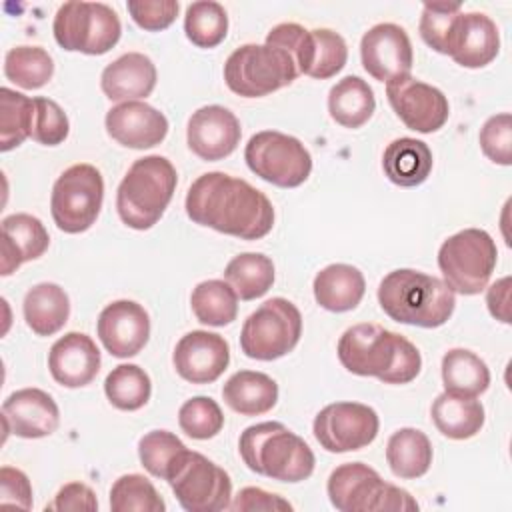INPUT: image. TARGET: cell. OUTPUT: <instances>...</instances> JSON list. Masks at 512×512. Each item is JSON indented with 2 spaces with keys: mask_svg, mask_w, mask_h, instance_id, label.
I'll list each match as a JSON object with an SVG mask.
<instances>
[{
  "mask_svg": "<svg viewBox=\"0 0 512 512\" xmlns=\"http://www.w3.org/2000/svg\"><path fill=\"white\" fill-rule=\"evenodd\" d=\"M194 224L240 240H260L274 226V206L264 192L224 172L198 176L184 200Z\"/></svg>",
  "mask_w": 512,
  "mask_h": 512,
  "instance_id": "obj_1",
  "label": "cell"
},
{
  "mask_svg": "<svg viewBox=\"0 0 512 512\" xmlns=\"http://www.w3.org/2000/svg\"><path fill=\"white\" fill-rule=\"evenodd\" d=\"M340 364L356 376H374L384 384H408L422 368L418 348L380 324H354L338 340Z\"/></svg>",
  "mask_w": 512,
  "mask_h": 512,
  "instance_id": "obj_2",
  "label": "cell"
},
{
  "mask_svg": "<svg viewBox=\"0 0 512 512\" xmlns=\"http://www.w3.org/2000/svg\"><path fill=\"white\" fill-rule=\"evenodd\" d=\"M378 302L394 322L420 328L446 324L456 308V296L444 280L412 268L388 272L378 286Z\"/></svg>",
  "mask_w": 512,
  "mask_h": 512,
  "instance_id": "obj_3",
  "label": "cell"
},
{
  "mask_svg": "<svg viewBox=\"0 0 512 512\" xmlns=\"http://www.w3.org/2000/svg\"><path fill=\"white\" fill-rule=\"evenodd\" d=\"M238 450L248 470L278 482H302L316 464L312 448L282 422L248 426L240 434Z\"/></svg>",
  "mask_w": 512,
  "mask_h": 512,
  "instance_id": "obj_4",
  "label": "cell"
},
{
  "mask_svg": "<svg viewBox=\"0 0 512 512\" xmlns=\"http://www.w3.org/2000/svg\"><path fill=\"white\" fill-rule=\"evenodd\" d=\"M176 184L178 174L168 158L150 154L134 160L116 190L120 220L134 230L152 228L164 216Z\"/></svg>",
  "mask_w": 512,
  "mask_h": 512,
  "instance_id": "obj_5",
  "label": "cell"
},
{
  "mask_svg": "<svg viewBox=\"0 0 512 512\" xmlns=\"http://www.w3.org/2000/svg\"><path fill=\"white\" fill-rule=\"evenodd\" d=\"M330 504L340 512H414L418 502L400 486L384 482L364 462L336 466L326 484Z\"/></svg>",
  "mask_w": 512,
  "mask_h": 512,
  "instance_id": "obj_6",
  "label": "cell"
},
{
  "mask_svg": "<svg viewBox=\"0 0 512 512\" xmlns=\"http://www.w3.org/2000/svg\"><path fill=\"white\" fill-rule=\"evenodd\" d=\"M496 260V242L480 228H464L448 236L438 250L444 284L462 296L480 294L488 286Z\"/></svg>",
  "mask_w": 512,
  "mask_h": 512,
  "instance_id": "obj_7",
  "label": "cell"
},
{
  "mask_svg": "<svg viewBox=\"0 0 512 512\" xmlns=\"http://www.w3.org/2000/svg\"><path fill=\"white\" fill-rule=\"evenodd\" d=\"M298 76L292 58L268 44H242L224 62L226 86L244 98H262Z\"/></svg>",
  "mask_w": 512,
  "mask_h": 512,
  "instance_id": "obj_8",
  "label": "cell"
},
{
  "mask_svg": "<svg viewBox=\"0 0 512 512\" xmlns=\"http://www.w3.org/2000/svg\"><path fill=\"white\" fill-rule=\"evenodd\" d=\"M52 32L60 48L100 56L118 44L122 24L108 4L66 2L56 10Z\"/></svg>",
  "mask_w": 512,
  "mask_h": 512,
  "instance_id": "obj_9",
  "label": "cell"
},
{
  "mask_svg": "<svg viewBox=\"0 0 512 512\" xmlns=\"http://www.w3.org/2000/svg\"><path fill=\"white\" fill-rule=\"evenodd\" d=\"M166 482L180 506L188 512H218L230 508L232 480L228 472L200 452L182 450Z\"/></svg>",
  "mask_w": 512,
  "mask_h": 512,
  "instance_id": "obj_10",
  "label": "cell"
},
{
  "mask_svg": "<svg viewBox=\"0 0 512 512\" xmlns=\"http://www.w3.org/2000/svg\"><path fill=\"white\" fill-rule=\"evenodd\" d=\"M302 336V314L286 298H270L242 324L240 348L252 360H278L292 352Z\"/></svg>",
  "mask_w": 512,
  "mask_h": 512,
  "instance_id": "obj_11",
  "label": "cell"
},
{
  "mask_svg": "<svg viewBox=\"0 0 512 512\" xmlns=\"http://www.w3.org/2000/svg\"><path fill=\"white\" fill-rule=\"evenodd\" d=\"M104 202V178L92 164L80 162L66 168L54 182L50 212L58 230L86 232L98 218Z\"/></svg>",
  "mask_w": 512,
  "mask_h": 512,
  "instance_id": "obj_12",
  "label": "cell"
},
{
  "mask_svg": "<svg viewBox=\"0 0 512 512\" xmlns=\"http://www.w3.org/2000/svg\"><path fill=\"white\" fill-rule=\"evenodd\" d=\"M244 160L256 176L278 188H296L312 172L308 148L298 138L278 130L256 132L244 148Z\"/></svg>",
  "mask_w": 512,
  "mask_h": 512,
  "instance_id": "obj_13",
  "label": "cell"
},
{
  "mask_svg": "<svg viewBox=\"0 0 512 512\" xmlns=\"http://www.w3.org/2000/svg\"><path fill=\"white\" fill-rule=\"evenodd\" d=\"M380 420L372 406L362 402H334L324 406L312 424L316 442L332 454L362 450L378 436Z\"/></svg>",
  "mask_w": 512,
  "mask_h": 512,
  "instance_id": "obj_14",
  "label": "cell"
},
{
  "mask_svg": "<svg viewBox=\"0 0 512 512\" xmlns=\"http://www.w3.org/2000/svg\"><path fill=\"white\" fill-rule=\"evenodd\" d=\"M386 98L404 126L420 134L440 130L450 116V104L444 92L412 76L388 82Z\"/></svg>",
  "mask_w": 512,
  "mask_h": 512,
  "instance_id": "obj_15",
  "label": "cell"
},
{
  "mask_svg": "<svg viewBox=\"0 0 512 512\" xmlns=\"http://www.w3.org/2000/svg\"><path fill=\"white\" fill-rule=\"evenodd\" d=\"M360 60L374 80L388 84L410 76L414 64L412 42L402 26L392 22L376 24L360 40Z\"/></svg>",
  "mask_w": 512,
  "mask_h": 512,
  "instance_id": "obj_16",
  "label": "cell"
},
{
  "mask_svg": "<svg viewBox=\"0 0 512 512\" xmlns=\"http://www.w3.org/2000/svg\"><path fill=\"white\" fill-rule=\"evenodd\" d=\"M172 364L178 376L192 384L216 382L230 364V346L224 336L208 330L184 334L174 352Z\"/></svg>",
  "mask_w": 512,
  "mask_h": 512,
  "instance_id": "obj_17",
  "label": "cell"
},
{
  "mask_svg": "<svg viewBox=\"0 0 512 512\" xmlns=\"http://www.w3.org/2000/svg\"><path fill=\"white\" fill-rule=\"evenodd\" d=\"M240 136L242 128L238 118L224 106H202L188 118V148L206 162H216L230 156L238 148Z\"/></svg>",
  "mask_w": 512,
  "mask_h": 512,
  "instance_id": "obj_18",
  "label": "cell"
},
{
  "mask_svg": "<svg viewBox=\"0 0 512 512\" xmlns=\"http://www.w3.org/2000/svg\"><path fill=\"white\" fill-rule=\"evenodd\" d=\"M96 332L112 356L130 358L148 344L150 316L134 300H114L100 312Z\"/></svg>",
  "mask_w": 512,
  "mask_h": 512,
  "instance_id": "obj_19",
  "label": "cell"
},
{
  "mask_svg": "<svg viewBox=\"0 0 512 512\" xmlns=\"http://www.w3.org/2000/svg\"><path fill=\"white\" fill-rule=\"evenodd\" d=\"M104 124L112 140L134 150L158 146L168 134V118L140 100L112 106L106 112Z\"/></svg>",
  "mask_w": 512,
  "mask_h": 512,
  "instance_id": "obj_20",
  "label": "cell"
},
{
  "mask_svg": "<svg viewBox=\"0 0 512 512\" xmlns=\"http://www.w3.org/2000/svg\"><path fill=\"white\" fill-rule=\"evenodd\" d=\"M2 422L6 434L20 438H44L56 432L60 410L54 398L40 388H22L12 392L2 404Z\"/></svg>",
  "mask_w": 512,
  "mask_h": 512,
  "instance_id": "obj_21",
  "label": "cell"
},
{
  "mask_svg": "<svg viewBox=\"0 0 512 512\" xmlns=\"http://www.w3.org/2000/svg\"><path fill=\"white\" fill-rule=\"evenodd\" d=\"M100 350L84 332H68L48 352V370L64 388L88 386L100 372Z\"/></svg>",
  "mask_w": 512,
  "mask_h": 512,
  "instance_id": "obj_22",
  "label": "cell"
},
{
  "mask_svg": "<svg viewBox=\"0 0 512 512\" xmlns=\"http://www.w3.org/2000/svg\"><path fill=\"white\" fill-rule=\"evenodd\" d=\"M500 50V34L496 22L482 12H462L452 40L448 56L464 68L488 66Z\"/></svg>",
  "mask_w": 512,
  "mask_h": 512,
  "instance_id": "obj_23",
  "label": "cell"
},
{
  "mask_svg": "<svg viewBox=\"0 0 512 512\" xmlns=\"http://www.w3.org/2000/svg\"><path fill=\"white\" fill-rule=\"evenodd\" d=\"M156 66L142 52H126L110 62L100 76V88L112 102L148 98L156 88Z\"/></svg>",
  "mask_w": 512,
  "mask_h": 512,
  "instance_id": "obj_24",
  "label": "cell"
},
{
  "mask_svg": "<svg viewBox=\"0 0 512 512\" xmlns=\"http://www.w3.org/2000/svg\"><path fill=\"white\" fill-rule=\"evenodd\" d=\"M50 244L44 224L26 212L10 214L2 220V266L0 274L10 276L24 262L40 258Z\"/></svg>",
  "mask_w": 512,
  "mask_h": 512,
  "instance_id": "obj_25",
  "label": "cell"
},
{
  "mask_svg": "<svg viewBox=\"0 0 512 512\" xmlns=\"http://www.w3.org/2000/svg\"><path fill=\"white\" fill-rule=\"evenodd\" d=\"M316 302L328 312L354 310L366 292L364 274L352 264H330L312 282Z\"/></svg>",
  "mask_w": 512,
  "mask_h": 512,
  "instance_id": "obj_26",
  "label": "cell"
},
{
  "mask_svg": "<svg viewBox=\"0 0 512 512\" xmlns=\"http://www.w3.org/2000/svg\"><path fill=\"white\" fill-rule=\"evenodd\" d=\"M432 150L418 138H396L382 154L386 178L402 188L420 186L432 172Z\"/></svg>",
  "mask_w": 512,
  "mask_h": 512,
  "instance_id": "obj_27",
  "label": "cell"
},
{
  "mask_svg": "<svg viewBox=\"0 0 512 512\" xmlns=\"http://www.w3.org/2000/svg\"><path fill=\"white\" fill-rule=\"evenodd\" d=\"M222 398L242 416H260L276 406L278 384L264 372L240 370L222 386Z\"/></svg>",
  "mask_w": 512,
  "mask_h": 512,
  "instance_id": "obj_28",
  "label": "cell"
},
{
  "mask_svg": "<svg viewBox=\"0 0 512 512\" xmlns=\"http://www.w3.org/2000/svg\"><path fill=\"white\" fill-rule=\"evenodd\" d=\"M22 312L34 334L52 336L68 322L70 298L62 286L54 282H40L26 292Z\"/></svg>",
  "mask_w": 512,
  "mask_h": 512,
  "instance_id": "obj_29",
  "label": "cell"
},
{
  "mask_svg": "<svg viewBox=\"0 0 512 512\" xmlns=\"http://www.w3.org/2000/svg\"><path fill=\"white\" fill-rule=\"evenodd\" d=\"M430 416L438 432L450 440H468L476 436L486 420L480 400L450 392H442L434 398Z\"/></svg>",
  "mask_w": 512,
  "mask_h": 512,
  "instance_id": "obj_30",
  "label": "cell"
},
{
  "mask_svg": "<svg viewBox=\"0 0 512 512\" xmlns=\"http://www.w3.org/2000/svg\"><path fill=\"white\" fill-rule=\"evenodd\" d=\"M376 110L372 88L360 76H344L328 92L330 118L344 128L364 126Z\"/></svg>",
  "mask_w": 512,
  "mask_h": 512,
  "instance_id": "obj_31",
  "label": "cell"
},
{
  "mask_svg": "<svg viewBox=\"0 0 512 512\" xmlns=\"http://www.w3.org/2000/svg\"><path fill=\"white\" fill-rule=\"evenodd\" d=\"M432 442L418 428L396 430L386 444V462L394 476L414 480L424 476L432 466Z\"/></svg>",
  "mask_w": 512,
  "mask_h": 512,
  "instance_id": "obj_32",
  "label": "cell"
},
{
  "mask_svg": "<svg viewBox=\"0 0 512 512\" xmlns=\"http://www.w3.org/2000/svg\"><path fill=\"white\" fill-rule=\"evenodd\" d=\"M444 392L476 398L490 386V370L486 362L466 348H452L442 356Z\"/></svg>",
  "mask_w": 512,
  "mask_h": 512,
  "instance_id": "obj_33",
  "label": "cell"
},
{
  "mask_svg": "<svg viewBox=\"0 0 512 512\" xmlns=\"http://www.w3.org/2000/svg\"><path fill=\"white\" fill-rule=\"evenodd\" d=\"M224 280L240 300H256L274 284V262L260 252H242L226 264Z\"/></svg>",
  "mask_w": 512,
  "mask_h": 512,
  "instance_id": "obj_34",
  "label": "cell"
},
{
  "mask_svg": "<svg viewBox=\"0 0 512 512\" xmlns=\"http://www.w3.org/2000/svg\"><path fill=\"white\" fill-rule=\"evenodd\" d=\"M190 306L200 324L220 328L236 320L238 294L226 280H204L192 290Z\"/></svg>",
  "mask_w": 512,
  "mask_h": 512,
  "instance_id": "obj_35",
  "label": "cell"
},
{
  "mask_svg": "<svg viewBox=\"0 0 512 512\" xmlns=\"http://www.w3.org/2000/svg\"><path fill=\"white\" fill-rule=\"evenodd\" d=\"M54 74L52 56L40 46H14L4 56V76L24 90H38Z\"/></svg>",
  "mask_w": 512,
  "mask_h": 512,
  "instance_id": "obj_36",
  "label": "cell"
},
{
  "mask_svg": "<svg viewBox=\"0 0 512 512\" xmlns=\"http://www.w3.org/2000/svg\"><path fill=\"white\" fill-rule=\"evenodd\" d=\"M104 394L114 408L134 412L150 400L152 382L144 368L136 364H120L108 372L104 380Z\"/></svg>",
  "mask_w": 512,
  "mask_h": 512,
  "instance_id": "obj_37",
  "label": "cell"
},
{
  "mask_svg": "<svg viewBox=\"0 0 512 512\" xmlns=\"http://www.w3.org/2000/svg\"><path fill=\"white\" fill-rule=\"evenodd\" d=\"M34 98L12 88H0V150L8 152L30 138Z\"/></svg>",
  "mask_w": 512,
  "mask_h": 512,
  "instance_id": "obj_38",
  "label": "cell"
},
{
  "mask_svg": "<svg viewBox=\"0 0 512 512\" xmlns=\"http://www.w3.org/2000/svg\"><path fill=\"white\" fill-rule=\"evenodd\" d=\"M186 38L198 48H216L228 34V14L214 0L192 2L184 16Z\"/></svg>",
  "mask_w": 512,
  "mask_h": 512,
  "instance_id": "obj_39",
  "label": "cell"
},
{
  "mask_svg": "<svg viewBox=\"0 0 512 512\" xmlns=\"http://www.w3.org/2000/svg\"><path fill=\"white\" fill-rule=\"evenodd\" d=\"M112 512H164L166 504L142 474H124L110 488Z\"/></svg>",
  "mask_w": 512,
  "mask_h": 512,
  "instance_id": "obj_40",
  "label": "cell"
},
{
  "mask_svg": "<svg viewBox=\"0 0 512 512\" xmlns=\"http://www.w3.org/2000/svg\"><path fill=\"white\" fill-rule=\"evenodd\" d=\"M462 14L460 2H426L420 16V36L436 52L446 54L450 50V40L456 28V22Z\"/></svg>",
  "mask_w": 512,
  "mask_h": 512,
  "instance_id": "obj_41",
  "label": "cell"
},
{
  "mask_svg": "<svg viewBox=\"0 0 512 512\" xmlns=\"http://www.w3.org/2000/svg\"><path fill=\"white\" fill-rule=\"evenodd\" d=\"M186 450V444L170 430H150L138 442L140 464L156 478L166 480L178 454Z\"/></svg>",
  "mask_w": 512,
  "mask_h": 512,
  "instance_id": "obj_42",
  "label": "cell"
},
{
  "mask_svg": "<svg viewBox=\"0 0 512 512\" xmlns=\"http://www.w3.org/2000/svg\"><path fill=\"white\" fill-rule=\"evenodd\" d=\"M180 430L194 440L214 438L224 428V414L210 396H194L178 410Z\"/></svg>",
  "mask_w": 512,
  "mask_h": 512,
  "instance_id": "obj_43",
  "label": "cell"
},
{
  "mask_svg": "<svg viewBox=\"0 0 512 512\" xmlns=\"http://www.w3.org/2000/svg\"><path fill=\"white\" fill-rule=\"evenodd\" d=\"M264 44L284 50L292 58L298 74H306L308 76L312 60H314V36H312V30H308V28H304L300 24H294V22H282V24L274 26L266 34V42Z\"/></svg>",
  "mask_w": 512,
  "mask_h": 512,
  "instance_id": "obj_44",
  "label": "cell"
},
{
  "mask_svg": "<svg viewBox=\"0 0 512 512\" xmlns=\"http://www.w3.org/2000/svg\"><path fill=\"white\" fill-rule=\"evenodd\" d=\"M312 36H314V60L308 76L316 80H326L336 76L346 66V60H348L346 40L330 28H314Z\"/></svg>",
  "mask_w": 512,
  "mask_h": 512,
  "instance_id": "obj_45",
  "label": "cell"
},
{
  "mask_svg": "<svg viewBox=\"0 0 512 512\" xmlns=\"http://www.w3.org/2000/svg\"><path fill=\"white\" fill-rule=\"evenodd\" d=\"M70 122L66 112L50 98H34V120L30 138L42 146H58L68 138Z\"/></svg>",
  "mask_w": 512,
  "mask_h": 512,
  "instance_id": "obj_46",
  "label": "cell"
},
{
  "mask_svg": "<svg viewBox=\"0 0 512 512\" xmlns=\"http://www.w3.org/2000/svg\"><path fill=\"white\" fill-rule=\"evenodd\" d=\"M480 148L488 160L500 166L512 164V116L500 112L490 116L480 128Z\"/></svg>",
  "mask_w": 512,
  "mask_h": 512,
  "instance_id": "obj_47",
  "label": "cell"
},
{
  "mask_svg": "<svg viewBox=\"0 0 512 512\" xmlns=\"http://www.w3.org/2000/svg\"><path fill=\"white\" fill-rule=\"evenodd\" d=\"M126 8L142 30L160 32L176 20L180 4L176 0H128Z\"/></svg>",
  "mask_w": 512,
  "mask_h": 512,
  "instance_id": "obj_48",
  "label": "cell"
},
{
  "mask_svg": "<svg viewBox=\"0 0 512 512\" xmlns=\"http://www.w3.org/2000/svg\"><path fill=\"white\" fill-rule=\"evenodd\" d=\"M0 504L18 506L24 510L32 508V484L22 470L12 466L0 468Z\"/></svg>",
  "mask_w": 512,
  "mask_h": 512,
  "instance_id": "obj_49",
  "label": "cell"
},
{
  "mask_svg": "<svg viewBox=\"0 0 512 512\" xmlns=\"http://www.w3.org/2000/svg\"><path fill=\"white\" fill-rule=\"evenodd\" d=\"M230 510H234V512H254V510L290 512V510H294V506L278 494L266 492L256 486H246L234 496V500L230 502Z\"/></svg>",
  "mask_w": 512,
  "mask_h": 512,
  "instance_id": "obj_50",
  "label": "cell"
},
{
  "mask_svg": "<svg viewBox=\"0 0 512 512\" xmlns=\"http://www.w3.org/2000/svg\"><path fill=\"white\" fill-rule=\"evenodd\" d=\"M48 510H88L94 512L98 510V500L96 494L90 486L82 484V482H68L64 484L58 494L54 496V500L50 504H46V512Z\"/></svg>",
  "mask_w": 512,
  "mask_h": 512,
  "instance_id": "obj_51",
  "label": "cell"
},
{
  "mask_svg": "<svg viewBox=\"0 0 512 512\" xmlns=\"http://www.w3.org/2000/svg\"><path fill=\"white\" fill-rule=\"evenodd\" d=\"M510 276H504L500 280H496L494 284H490L486 288V306H488V312L504 322V324H510Z\"/></svg>",
  "mask_w": 512,
  "mask_h": 512,
  "instance_id": "obj_52",
  "label": "cell"
}]
</instances>
